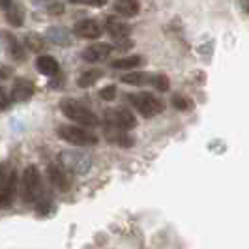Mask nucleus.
Returning <instances> with one entry per match:
<instances>
[{
  "instance_id": "4be33fe9",
  "label": "nucleus",
  "mask_w": 249,
  "mask_h": 249,
  "mask_svg": "<svg viewBox=\"0 0 249 249\" xmlns=\"http://www.w3.org/2000/svg\"><path fill=\"white\" fill-rule=\"evenodd\" d=\"M171 103H173V107L176 111H189L193 107V101L189 100L187 96H184V94H175Z\"/></svg>"
},
{
  "instance_id": "2eb2a0df",
  "label": "nucleus",
  "mask_w": 249,
  "mask_h": 249,
  "mask_svg": "<svg viewBox=\"0 0 249 249\" xmlns=\"http://www.w3.org/2000/svg\"><path fill=\"white\" fill-rule=\"evenodd\" d=\"M105 137H107L109 142L118 144V146H122V148H127V146H131V144L135 142V139L129 137V133H127V131L111 129V127H107V129H105Z\"/></svg>"
},
{
  "instance_id": "4468645a",
  "label": "nucleus",
  "mask_w": 249,
  "mask_h": 249,
  "mask_svg": "<svg viewBox=\"0 0 249 249\" xmlns=\"http://www.w3.org/2000/svg\"><path fill=\"white\" fill-rule=\"evenodd\" d=\"M114 12L120 17H135L141 12V2H137V0H118V2H114Z\"/></svg>"
},
{
  "instance_id": "f8f14e48",
  "label": "nucleus",
  "mask_w": 249,
  "mask_h": 249,
  "mask_svg": "<svg viewBox=\"0 0 249 249\" xmlns=\"http://www.w3.org/2000/svg\"><path fill=\"white\" fill-rule=\"evenodd\" d=\"M47 176H49L51 184L56 187V189H60V191H68L70 189V178L66 175V171H64L62 167L58 165V163H53L47 167Z\"/></svg>"
},
{
  "instance_id": "a211bd4d",
  "label": "nucleus",
  "mask_w": 249,
  "mask_h": 249,
  "mask_svg": "<svg viewBox=\"0 0 249 249\" xmlns=\"http://www.w3.org/2000/svg\"><path fill=\"white\" fill-rule=\"evenodd\" d=\"M103 77V71L101 70H88V71H83L77 79V87L79 88H90L94 87L98 81Z\"/></svg>"
},
{
  "instance_id": "20e7f679",
  "label": "nucleus",
  "mask_w": 249,
  "mask_h": 249,
  "mask_svg": "<svg viewBox=\"0 0 249 249\" xmlns=\"http://www.w3.org/2000/svg\"><path fill=\"white\" fill-rule=\"evenodd\" d=\"M21 193L25 202H37L43 197L41 191V175L37 171V167L30 165L23 171V178H21Z\"/></svg>"
},
{
  "instance_id": "39448f33",
  "label": "nucleus",
  "mask_w": 249,
  "mask_h": 249,
  "mask_svg": "<svg viewBox=\"0 0 249 249\" xmlns=\"http://www.w3.org/2000/svg\"><path fill=\"white\" fill-rule=\"evenodd\" d=\"M105 124L111 129H120V131H129V129H135L137 127V118L133 116V112L124 107H112L107 109L105 114Z\"/></svg>"
},
{
  "instance_id": "0eeeda50",
  "label": "nucleus",
  "mask_w": 249,
  "mask_h": 249,
  "mask_svg": "<svg viewBox=\"0 0 249 249\" xmlns=\"http://www.w3.org/2000/svg\"><path fill=\"white\" fill-rule=\"evenodd\" d=\"M73 34L83 39H98L103 34V26L96 19H81L75 23Z\"/></svg>"
},
{
  "instance_id": "aec40b11",
  "label": "nucleus",
  "mask_w": 249,
  "mask_h": 249,
  "mask_svg": "<svg viewBox=\"0 0 249 249\" xmlns=\"http://www.w3.org/2000/svg\"><path fill=\"white\" fill-rule=\"evenodd\" d=\"M122 83H125V85H133V87L150 85V75L142 73V71H131V73L122 75Z\"/></svg>"
},
{
  "instance_id": "412c9836",
  "label": "nucleus",
  "mask_w": 249,
  "mask_h": 249,
  "mask_svg": "<svg viewBox=\"0 0 249 249\" xmlns=\"http://www.w3.org/2000/svg\"><path fill=\"white\" fill-rule=\"evenodd\" d=\"M150 87H154L156 90H160V92H167V90L171 88V81H169L167 75L154 73V75H150Z\"/></svg>"
},
{
  "instance_id": "b1692460",
  "label": "nucleus",
  "mask_w": 249,
  "mask_h": 249,
  "mask_svg": "<svg viewBox=\"0 0 249 249\" xmlns=\"http://www.w3.org/2000/svg\"><path fill=\"white\" fill-rule=\"evenodd\" d=\"M100 98H101V100H105V101H112L114 98H116V87H114V85L105 87L100 92Z\"/></svg>"
},
{
  "instance_id": "f257e3e1",
  "label": "nucleus",
  "mask_w": 249,
  "mask_h": 249,
  "mask_svg": "<svg viewBox=\"0 0 249 249\" xmlns=\"http://www.w3.org/2000/svg\"><path fill=\"white\" fill-rule=\"evenodd\" d=\"M60 111L81 127H96V125H100L98 114L94 111H90L87 105H83L81 101L77 100H71V98L62 100L60 101Z\"/></svg>"
},
{
  "instance_id": "1a4fd4ad",
  "label": "nucleus",
  "mask_w": 249,
  "mask_h": 249,
  "mask_svg": "<svg viewBox=\"0 0 249 249\" xmlns=\"http://www.w3.org/2000/svg\"><path fill=\"white\" fill-rule=\"evenodd\" d=\"M34 83L28 81V79H15L13 81V87H12V101H17V103H25L28 101L32 96H34Z\"/></svg>"
},
{
  "instance_id": "393cba45",
  "label": "nucleus",
  "mask_w": 249,
  "mask_h": 249,
  "mask_svg": "<svg viewBox=\"0 0 249 249\" xmlns=\"http://www.w3.org/2000/svg\"><path fill=\"white\" fill-rule=\"evenodd\" d=\"M49 13L51 15H62L64 13V2H51Z\"/></svg>"
},
{
  "instance_id": "a878e982",
  "label": "nucleus",
  "mask_w": 249,
  "mask_h": 249,
  "mask_svg": "<svg viewBox=\"0 0 249 249\" xmlns=\"http://www.w3.org/2000/svg\"><path fill=\"white\" fill-rule=\"evenodd\" d=\"M240 8L244 10V13H248L249 15V2H242V4H240Z\"/></svg>"
},
{
  "instance_id": "6e6552de",
  "label": "nucleus",
  "mask_w": 249,
  "mask_h": 249,
  "mask_svg": "<svg viewBox=\"0 0 249 249\" xmlns=\"http://www.w3.org/2000/svg\"><path fill=\"white\" fill-rule=\"evenodd\" d=\"M105 30L109 32V36H111L114 41H124V39H127L129 34H131L129 25L124 23V21H120L118 15L107 17V21H105Z\"/></svg>"
},
{
  "instance_id": "dca6fc26",
  "label": "nucleus",
  "mask_w": 249,
  "mask_h": 249,
  "mask_svg": "<svg viewBox=\"0 0 249 249\" xmlns=\"http://www.w3.org/2000/svg\"><path fill=\"white\" fill-rule=\"evenodd\" d=\"M141 64H142V56H141V54H131V56H124V58L112 60L111 68L112 70H127V71H133Z\"/></svg>"
},
{
  "instance_id": "5701e85b",
  "label": "nucleus",
  "mask_w": 249,
  "mask_h": 249,
  "mask_svg": "<svg viewBox=\"0 0 249 249\" xmlns=\"http://www.w3.org/2000/svg\"><path fill=\"white\" fill-rule=\"evenodd\" d=\"M25 47L26 49H30V51H34V53H39V51L43 49V37L41 36H37V34H28V36L25 37Z\"/></svg>"
},
{
  "instance_id": "9d476101",
  "label": "nucleus",
  "mask_w": 249,
  "mask_h": 249,
  "mask_svg": "<svg viewBox=\"0 0 249 249\" xmlns=\"http://www.w3.org/2000/svg\"><path fill=\"white\" fill-rule=\"evenodd\" d=\"M111 53H112V47L107 45V43H92V45H88L87 49H83L81 58H83L85 62H101V60H105Z\"/></svg>"
},
{
  "instance_id": "6ab92c4d",
  "label": "nucleus",
  "mask_w": 249,
  "mask_h": 249,
  "mask_svg": "<svg viewBox=\"0 0 249 249\" xmlns=\"http://www.w3.org/2000/svg\"><path fill=\"white\" fill-rule=\"evenodd\" d=\"M47 41L66 47V45H70V32H66L64 28H58V26H51L47 32Z\"/></svg>"
},
{
  "instance_id": "7ed1b4c3",
  "label": "nucleus",
  "mask_w": 249,
  "mask_h": 249,
  "mask_svg": "<svg viewBox=\"0 0 249 249\" xmlns=\"http://www.w3.org/2000/svg\"><path fill=\"white\" fill-rule=\"evenodd\" d=\"M127 101L137 109L144 118H154L160 112L165 111V103L160 98H156L150 92H137V94H129Z\"/></svg>"
},
{
  "instance_id": "423d86ee",
  "label": "nucleus",
  "mask_w": 249,
  "mask_h": 249,
  "mask_svg": "<svg viewBox=\"0 0 249 249\" xmlns=\"http://www.w3.org/2000/svg\"><path fill=\"white\" fill-rule=\"evenodd\" d=\"M15 193H17V175H15V169L4 167L2 180H0V204L4 208L10 206L13 199H15Z\"/></svg>"
},
{
  "instance_id": "f3484780",
  "label": "nucleus",
  "mask_w": 249,
  "mask_h": 249,
  "mask_svg": "<svg viewBox=\"0 0 249 249\" xmlns=\"http://www.w3.org/2000/svg\"><path fill=\"white\" fill-rule=\"evenodd\" d=\"M4 39H6V45H8V53L12 54L15 60L23 62L25 60V47L19 43V39L8 32H4Z\"/></svg>"
},
{
  "instance_id": "ddd939ff",
  "label": "nucleus",
  "mask_w": 249,
  "mask_h": 249,
  "mask_svg": "<svg viewBox=\"0 0 249 249\" xmlns=\"http://www.w3.org/2000/svg\"><path fill=\"white\" fill-rule=\"evenodd\" d=\"M36 70L45 77H56L60 73V64L51 54H39L36 58Z\"/></svg>"
},
{
  "instance_id": "9b49d317",
  "label": "nucleus",
  "mask_w": 249,
  "mask_h": 249,
  "mask_svg": "<svg viewBox=\"0 0 249 249\" xmlns=\"http://www.w3.org/2000/svg\"><path fill=\"white\" fill-rule=\"evenodd\" d=\"M2 10L6 15V21L12 26H23L25 25V8L19 2H2Z\"/></svg>"
},
{
  "instance_id": "f03ea898",
  "label": "nucleus",
  "mask_w": 249,
  "mask_h": 249,
  "mask_svg": "<svg viewBox=\"0 0 249 249\" xmlns=\"http://www.w3.org/2000/svg\"><path fill=\"white\" fill-rule=\"evenodd\" d=\"M56 135L66 141L71 146H94L98 144V137L94 133H90L88 129L81 127V125L73 124H64L56 127Z\"/></svg>"
}]
</instances>
